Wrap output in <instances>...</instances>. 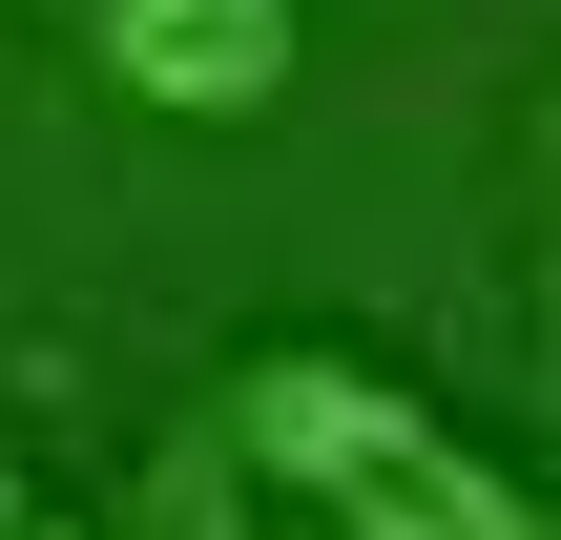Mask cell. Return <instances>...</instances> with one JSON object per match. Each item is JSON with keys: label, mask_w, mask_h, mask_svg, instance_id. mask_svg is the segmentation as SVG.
I'll list each match as a JSON object with an SVG mask.
<instances>
[{"label": "cell", "mask_w": 561, "mask_h": 540, "mask_svg": "<svg viewBox=\"0 0 561 540\" xmlns=\"http://www.w3.org/2000/svg\"><path fill=\"white\" fill-rule=\"evenodd\" d=\"M0 540H83V520H62V499H42V479L0 458Z\"/></svg>", "instance_id": "cell-5"}, {"label": "cell", "mask_w": 561, "mask_h": 540, "mask_svg": "<svg viewBox=\"0 0 561 540\" xmlns=\"http://www.w3.org/2000/svg\"><path fill=\"white\" fill-rule=\"evenodd\" d=\"M83 62L146 125H271L312 62V0H83Z\"/></svg>", "instance_id": "cell-2"}, {"label": "cell", "mask_w": 561, "mask_h": 540, "mask_svg": "<svg viewBox=\"0 0 561 540\" xmlns=\"http://www.w3.org/2000/svg\"><path fill=\"white\" fill-rule=\"evenodd\" d=\"M250 499H271V458H250L229 395H208V416L146 437V479H125V520H104V540H250Z\"/></svg>", "instance_id": "cell-3"}, {"label": "cell", "mask_w": 561, "mask_h": 540, "mask_svg": "<svg viewBox=\"0 0 561 540\" xmlns=\"http://www.w3.org/2000/svg\"><path fill=\"white\" fill-rule=\"evenodd\" d=\"M541 416H561V104H541Z\"/></svg>", "instance_id": "cell-4"}, {"label": "cell", "mask_w": 561, "mask_h": 540, "mask_svg": "<svg viewBox=\"0 0 561 540\" xmlns=\"http://www.w3.org/2000/svg\"><path fill=\"white\" fill-rule=\"evenodd\" d=\"M229 437L271 458V499H312L333 540H541V479L520 458H479L416 375H375L333 333L229 354Z\"/></svg>", "instance_id": "cell-1"}, {"label": "cell", "mask_w": 561, "mask_h": 540, "mask_svg": "<svg viewBox=\"0 0 561 540\" xmlns=\"http://www.w3.org/2000/svg\"><path fill=\"white\" fill-rule=\"evenodd\" d=\"M0 21H83V0H0Z\"/></svg>", "instance_id": "cell-6"}]
</instances>
